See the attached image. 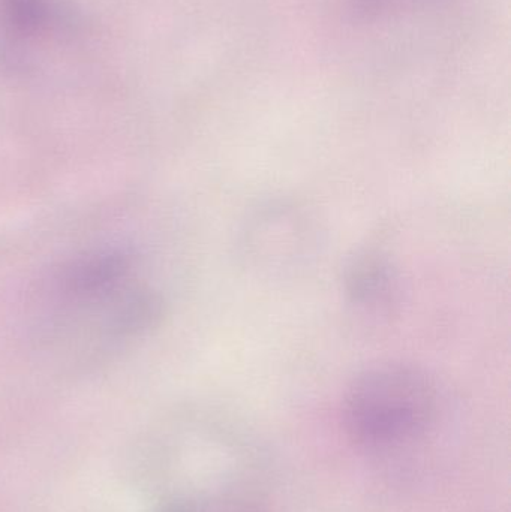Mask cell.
I'll list each match as a JSON object with an SVG mask.
<instances>
[{"label":"cell","instance_id":"6da1fadb","mask_svg":"<svg viewBox=\"0 0 511 512\" xmlns=\"http://www.w3.org/2000/svg\"><path fill=\"white\" fill-rule=\"evenodd\" d=\"M437 382L416 364L384 361L366 367L345 390L342 421L351 441L368 450L405 447L437 421Z\"/></svg>","mask_w":511,"mask_h":512},{"label":"cell","instance_id":"7a4b0ae2","mask_svg":"<svg viewBox=\"0 0 511 512\" xmlns=\"http://www.w3.org/2000/svg\"><path fill=\"white\" fill-rule=\"evenodd\" d=\"M74 35V17L62 0H0V60L26 71Z\"/></svg>","mask_w":511,"mask_h":512},{"label":"cell","instance_id":"3957f363","mask_svg":"<svg viewBox=\"0 0 511 512\" xmlns=\"http://www.w3.org/2000/svg\"><path fill=\"white\" fill-rule=\"evenodd\" d=\"M314 224L297 206L288 203L260 207L242 231L243 258L252 268L282 274L299 267L315 246Z\"/></svg>","mask_w":511,"mask_h":512},{"label":"cell","instance_id":"277c9868","mask_svg":"<svg viewBox=\"0 0 511 512\" xmlns=\"http://www.w3.org/2000/svg\"><path fill=\"white\" fill-rule=\"evenodd\" d=\"M342 285L348 303L371 315L390 312L401 292L398 268L375 249L359 251L348 259Z\"/></svg>","mask_w":511,"mask_h":512},{"label":"cell","instance_id":"5b68a950","mask_svg":"<svg viewBox=\"0 0 511 512\" xmlns=\"http://www.w3.org/2000/svg\"><path fill=\"white\" fill-rule=\"evenodd\" d=\"M431 0H351L354 9L365 17H380L411 6L423 5Z\"/></svg>","mask_w":511,"mask_h":512}]
</instances>
